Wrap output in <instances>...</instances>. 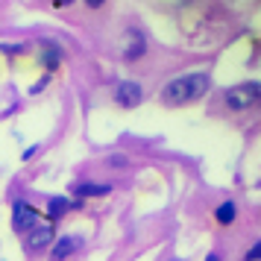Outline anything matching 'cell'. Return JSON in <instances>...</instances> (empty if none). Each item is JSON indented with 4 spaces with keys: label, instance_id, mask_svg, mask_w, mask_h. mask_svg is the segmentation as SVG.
I'll use <instances>...</instances> for the list:
<instances>
[{
    "label": "cell",
    "instance_id": "5bb4252c",
    "mask_svg": "<svg viewBox=\"0 0 261 261\" xmlns=\"http://www.w3.org/2000/svg\"><path fill=\"white\" fill-rule=\"evenodd\" d=\"M71 0H53V6H68Z\"/></svg>",
    "mask_w": 261,
    "mask_h": 261
},
{
    "label": "cell",
    "instance_id": "5b68a950",
    "mask_svg": "<svg viewBox=\"0 0 261 261\" xmlns=\"http://www.w3.org/2000/svg\"><path fill=\"white\" fill-rule=\"evenodd\" d=\"M115 100H118L123 109H132V106H138L144 100L141 94V85H135V83H120L118 85V91H115Z\"/></svg>",
    "mask_w": 261,
    "mask_h": 261
},
{
    "label": "cell",
    "instance_id": "4fadbf2b",
    "mask_svg": "<svg viewBox=\"0 0 261 261\" xmlns=\"http://www.w3.org/2000/svg\"><path fill=\"white\" fill-rule=\"evenodd\" d=\"M85 3H88V6H91V9H100V6H103V3H106V0H85Z\"/></svg>",
    "mask_w": 261,
    "mask_h": 261
},
{
    "label": "cell",
    "instance_id": "30bf717a",
    "mask_svg": "<svg viewBox=\"0 0 261 261\" xmlns=\"http://www.w3.org/2000/svg\"><path fill=\"white\" fill-rule=\"evenodd\" d=\"M68 208H71V202L65 200V197H53V200H50V217H53V220H59Z\"/></svg>",
    "mask_w": 261,
    "mask_h": 261
},
{
    "label": "cell",
    "instance_id": "7c38bea8",
    "mask_svg": "<svg viewBox=\"0 0 261 261\" xmlns=\"http://www.w3.org/2000/svg\"><path fill=\"white\" fill-rule=\"evenodd\" d=\"M247 261H261V241H258V244H252V247H249Z\"/></svg>",
    "mask_w": 261,
    "mask_h": 261
},
{
    "label": "cell",
    "instance_id": "8992f818",
    "mask_svg": "<svg viewBox=\"0 0 261 261\" xmlns=\"http://www.w3.org/2000/svg\"><path fill=\"white\" fill-rule=\"evenodd\" d=\"M47 241H53V226H36L27 232V247L30 249H41Z\"/></svg>",
    "mask_w": 261,
    "mask_h": 261
},
{
    "label": "cell",
    "instance_id": "3957f363",
    "mask_svg": "<svg viewBox=\"0 0 261 261\" xmlns=\"http://www.w3.org/2000/svg\"><path fill=\"white\" fill-rule=\"evenodd\" d=\"M38 226V212L30 205V202H15V229L18 232H30Z\"/></svg>",
    "mask_w": 261,
    "mask_h": 261
},
{
    "label": "cell",
    "instance_id": "7a4b0ae2",
    "mask_svg": "<svg viewBox=\"0 0 261 261\" xmlns=\"http://www.w3.org/2000/svg\"><path fill=\"white\" fill-rule=\"evenodd\" d=\"M226 103H229V109H235V112H244V109L261 103V83L232 85V88L226 91Z\"/></svg>",
    "mask_w": 261,
    "mask_h": 261
},
{
    "label": "cell",
    "instance_id": "277c9868",
    "mask_svg": "<svg viewBox=\"0 0 261 261\" xmlns=\"http://www.w3.org/2000/svg\"><path fill=\"white\" fill-rule=\"evenodd\" d=\"M76 249H80V238H76V235H62V238H56V241H53L50 261H65V258H71Z\"/></svg>",
    "mask_w": 261,
    "mask_h": 261
},
{
    "label": "cell",
    "instance_id": "52a82bcc",
    "mask_svg": "<svg viewBox=\"0 0 261 261\" xmlns=\"http://www.w3.org/2000/svg\"><path fill=\"white\" fill-rule=\"evenodd\" d=\"M129 36H132V44H129V47H123V59H126V62H135V59L144 53V50H147V44H144V38L138 36V33H129Z\"/></svg>",
    "mask_w": 261,
    "mask_h": 261
},
{
    "label": "cell",
    "instance_id": "9c48e42d",
    "mask_svg": "<svg viewBox=\"0 0 261 261\" xmlns=\"http://www.w3.org/2000/svg\"><path fill=\"white\" fill-rule=\"evenodd\" d=\"M214 217H217V223L220 226H229L232 220H235V202H223V205H217Z\"/></svg>",
    "mask_w": 261,
    "mask_h": 261
},
{
    "label": "cell",
    "instance_id": "ba28073f",
    "mask_svg": "<svg viewBox=\"0 0 261 261\" xmlns=\"http://www.w3.org/2000/svg\"><path fill=\"white\" fill-rule=\"evenodd\" d=\"M109 191H112V185H76L73 194H80V197H103Z\"/></svg>",
    "mask_w": 261,
    "mask_h": 261
},
{
    "label": "cell",
    "instance_id": "8fae6325",
    "mask_svg": "<svg viewBox=\"0 0 261 261\" xmlns=\"http://www.w3.org/2000/svg\"><path fill=\"white\" fill-rule=\"evenodd\" d=\"M44 65H47V68H56V65H59V47H56V44H53V47L47 44V50H44Z\"/></svg>",
    "mask_w": 261,
    "mask_h": 261
},
{
    "label": "cell",
    "instance_id": "9a60e30c",
    "mask_svg": "<svg viewBox=\"0 0 261 261\" xmlns=\"http://www.w3.org/2000/svg\"><path fill=\"white\" fill-rule=\"evenodd\" d=\"M205 261H220V258H217V252H212V255H208Z\"/></svg>",
    "mask_w": 261,
    "mask_h": 261
},
{
    "label": "cell",
    "instance_id": "6da1fadb",
    "mask_svg": "<svg viewBox=\"0 0 261 261\" xmlns=\"http://www.w3.org/2000/svg\"><path fill=\"white\" fill-rule=\"evenodd\" d=\"M208 73L205 71H191V73H182L176 80L162 88V100L165 103H173V106H182V103H191V100H200L205 91H208Z\"/></svg>",
    "mask_w": 261,
    "mask_h": 261
}]
</instances>
